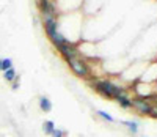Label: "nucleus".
Here are the masks:
<instances>
[{
    "label": "nucleus",
    "mask_w": 157,
    "mask_h": 137,
    "mask_svg": "<svg viewBox=\"0 0 157 137\" xmlns=\"http://www.w3.org/2000/svg\"><path fill=\"white\" fill-rule=\"evenodd\" d=\"M19 88V84H17V82H14V84H13V90H17Z\"/></svg>",
    "instance_id": "nucleus-15"
},
{
    "label": "nucleus",
    "mask_w": 157,
    "mask_h": 137,
    "mask_svg": "<svg viewBox=\"0 0 157 137\" xmlns=\"http://www.w3.org/2000/svg\"><path fill=\"white\" fill-rule=\"evenodd\" d=\"M54 129H55V123L52 121V120H46V121L43 123V131H44L46 135H50Z\"/></svg>",
    "instance_id": "nucleus-10"
},
{
    "label": "nucleus",
    "mask_w": 157,
    "mask_h": 137,
    "mask_svg": "<svg viewBox=\"0 0 157 137\" xmlns=\"http://www.w3.org/2000/svg\"><path fill=\"white\" fill-rule=\"evenodd\" d=\"M123 126H126L127 129H129V132H132V134H137L138 132V123L137 121H129V120H123V121H120Z\"/></svg>",
    "instance_id": "nucleus-9"
},
{
    "label": "nucleus",
    "mask_w": 157,
    "mask_h": 137,
    "mask_svg": "<svg viewBox=\"0 0 157 137\" xmlns=\"http://www.w3.org/2000/svg\"><path fill=\"white\" fill-rule=\"evenodd\" d=\"M93 87H94L96 91H99L102 96H105V98H116L118 95H121V93L126 91L121 85H116L115 82H112L109 79H98V80H94Z\"/></svg>",
    "instance_id": "nucleus-1"
},
{
    "label": "nucleus",
    "mask_w": 157,
    "mask_h": 137,
    "mask_svg": "<svg viewBox=\"0 0 157 137\" xmlns=\"http://www.w3.org/2000/svg\"><path fill=\"white\" fill-rule=\"evenodd\" d=\"M3 77L6 82H13V80H16L17 79V74H16V70L14 68H10V70L3 71Z\"/></svg>",
    "instance_id": "nucleus-11"
},
{
    "label": "nucleus",
    "mask_w": 157,
    "mask_h": 137,
    "mask_svg": "<svg viewBox=\"0 0 157 137\" xmlns=\"http://www.w3.org/2000/svg\"><path fill=\"white\" fill-rule=\"evenodd\" d=\"M132 107L141 115H151L152 111H154V106L146 101V99H141V98H137V99H132Z\"/></svg>",
    "instance_id": "nucleus-3"
},
{
    "label": "nucleus",
    "mask_w": 157,
    "mask_h": 137,
    "mask_svg": "<svg viewBox=\"0 0 157 137\" xmlns=\"http://www.w3.org/2000/svg\"><path fill=\"white\" fill-rule=\"evenodd\" d=\"M66 62H68V65H69V68L72 70L74 74L80 76V77H86L90 74V68H88V65L82 58L74 57V58H68Z\"/></svg>",
    "instance_id": "nucleus-2"
},
{
    "label": "nucleus",
    "mask_w": 157,
    "mask_h": 137,
    "mask_svg": "<svg viewBox=\"0 0 157 137\" xmlns=\"http://www.w3.org/2000/svg\"><path fill=\"white\" fill-rule=\"evenodd\" d=\"M10 68H13L11 58H3L2 60V71H6V70H10Z\"/></svg>",
    "instance_id": "nucleus-13"
},
{
    "label": "nucleus",
    "mask_w": 157,
    "mask_h": 137,
    "mask_svg": "<svg viewBox=\"0 0 157 137\" xmlns=\"http://www.w3.org/2000/svg\"><path fill=\"white\" fill-rule=\"evenodd\" d=\"M49 39H50L52 43H54V44L57 46V47H60V46H63V44H66V43H68V39L64 38V36H63V35H61L58 30H57L54 35H52V36H49Z\"/></svg>",
    "instance_id": "nucleus-7"
},
{
    "label": "nucleus",
    "mask_w": 157,
    "mask_h": 137,
    "mask_svg": "<svg viewBox=\"0 0 157 137\" xmlns=\"http://www.w3.org/2000/svg\"><path fill=\"white\" fill-rule=\"evenodd\" d=\"M115 99L118 101V104H120L123 109H130V107H132V99L129 98L127 91H124V93H121V95H118Z\"/></svg>",
    "instance_id": "nucleus-5"
},
{
    "label": "nucleus",
    "mask_w": 157,
    "mask_h": 137,
    "mask_svg": "<svg viewBox=\"0 0 157 137\" xmlns=\"http://www.w3.org/2000/svg\"><path fill=\"white\" fill-rule=\"evenodd\" d=\"M64 135H66V131L58 129V128H55L54 131H52V134H50V137H64Z\"/></svg>",
    "instance_id": "nucleus-14"
},
{
    "label": "nucleus",
    "mask_w": 157,
    "mask_h": 137,
    "mask_svg": "<svg viewBox=\"0 0 157 137\" xmlns=\"http://www.w3.org/2000/svg\"><path fill=\"white\" fill-rule=\"evenodd\" d=\"M39 109H41L43 112H50L52 111V103L47 96H41L39 98Z\"/></svg>",
    "instance_id": "nucleus-8"
},
{
    "label": "nucleus",
    "mask_w": 157,
    "mask_h": 137,
    "mask_svg": "<svg viewBox=\"0 0 157 137\" xmlns=\"http://www.w3.org/2000/svg\"><path fill=\"white\" fill-rule=\"evenodd\" d=\"M0 71H2V58H0Z\"/></svg>",
    "instance_id": "nucleus-16"
},
{
    "label": "nucleus",
    "mask_w": 157,
    "mask_h": 137,
    "mask_svg": "<svg viewBox=\"0 0 157 137\" xmlns=\"http://www.w3.org/2000/svg\"><path fill=\"white\" fill-rule=\"evenodd\" d=\"M44 30L47 33V36H52L57 30H58V22L57 19H50V21H46L44 22Z\"/></svg>",
    "instance_id": "nucleus-6"
},
{
    "label": "nucleus",
    "mask_w": 157,
    "mask_h": 137,
    "mask_svg": "<svg viewBox=\"0 0 157 137\" xmlns=\"http://www.w3.org/2000/svg\"><path fill=\"white\" fill-rule=\"evenodd\" d=\"M58 50H60V54L64 57V58H74V57H78V50H77V47L74 46V44H71V43H66V44H63V46H60V47H57Z\"/></svg>",
    "instance_id": "nucleus-4"
},
{
    "label": "nucleus",
    "mask_w": 157,
    "mask_h": 137,
    "mask_svg": "<svg viewBox=\"0 0 157 137\" xmlns=\"http://www.w3.org/2000/svg\"><path fill=\"white\" fill-rule=\"evenodd\" d=\"M98 115L102 118V120H105V121H109V123H113L115 121V118L110 115V114H107V112H104V111H98Z\"/></svg>",
    "instance_id": "nucleus-12"
}]
</instances>
